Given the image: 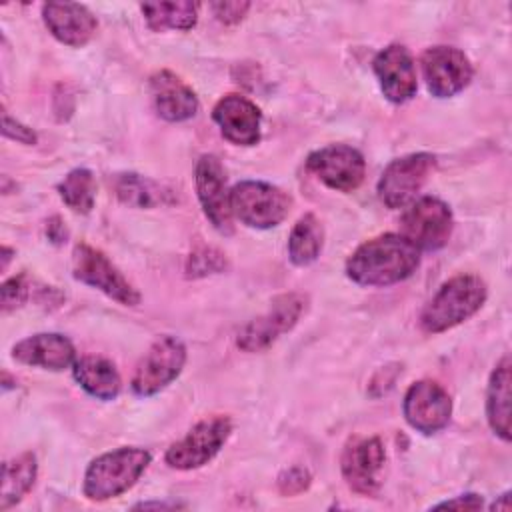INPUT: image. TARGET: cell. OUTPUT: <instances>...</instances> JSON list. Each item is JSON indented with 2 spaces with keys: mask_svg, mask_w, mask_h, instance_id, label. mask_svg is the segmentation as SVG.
Listing matches in <instances>:
<instances>
[{
  "mask_svg": "<svg viewBox=\"0 0 512 512\" xmlns=\"http://www.w3.org/2000/svg\"><path fill=\"white\" fill-rule=\"evenodd\" d=\"M420 266V250L402 234L386 232L362 242L346 260V276L358 286H392Z\"/></svg>",
  "mask_w": 512,
  "mask_h": 512,
  "instance_id": "cell-1",
  "label": "cell"
},
{
  "mask_svg": "<svg viewBox=\"0 0 512 512\" xmlns=\"http://www.w3.org/2000/svg\"><path fill=\"white\" fill-rule=\"evenodd\" d=\"M486 282L476 274L448 278L420 312V328L426 334L446 332L472 318L486 302Z\"/></svg>",
  "mask_w": 512,
  "mask_h": 512,
  "instance_id": "cell-2",
  "label": "cell"
},
{
  "mask_svg": "<svg viewBox=\"0 0 512 512\" xmlns=\"http://www.w3.org/2000/svg\"><path fill=\"white\" fill-rule=\"evenodd\" d=\"M152 454L138 446H122L96 456L82 480V492L92 502H106L128 492L150 466Z\"/></svg>",
  "mask_w": 512,
  "mask_h": 512,
  "instance_id": "cell-3",
  "label": "cell"
},
{
  "mask_svg": "<svg viewBox=\"0 0 512 512\" xmlns=\"http://www.w3.org/2000/svg\"><path fill=\"white\" fill-rule=\"evenodd\" d=\"M292 198L278 186L262 180H242L230 188V210L248 228L268 230L290 212Z\"/></svg>",
  "mask_w": 512,
  "mask_h": 512,
  "instance_id": "cell-4",
  "label": "cell"
},
{
  "mask_svg": "<svg viewBox=\"0 0 512 512\" xmlns=\"http://www.w3.org/2000/svg\"><path fill=\"white\" fill-rule=\"evenodd\" d=\"M72 276L124 306L140 304V292L98 248L80 242L72 250Z\"/></svg>",
  "mask_w": 512,
  "mask_h": 512,
  "instance_id": "cell-5",
  "label": "cell"
},
{
  "mask_svg": "<svg viewBox=\"0 0 512 512\" xmlns=\"http://www.w3.org/2000/svg\"><path fill=\"white\" fill-rule=\"evenodd\" d=\"M186 358L188 352L180 338L170 334L156 338L132 374V392L140 398H148L162 392L180 376Z\"/></svg>",
  "mask_w": 512,
  "mask_h": 512,
  "instance_id": "cell-6",
  "label": "cell"
},
{
  "mask_svg": "<svg viewBox=\"0 0 512 512\" xmlns=\"http://www.w3.org/2000/svg\"><path fill=\"white\" fill-rule=\"evenodd\" d=\"M454 230L450 206L434 196H422L408 204L400 220V234L420 252H434L448 244Z\"/></svg>",
  "mask_w": 512,
  "mask_h": 512,
  "instance_id": "cell-7",
  "label": "cell"
},
{
  "mask_svg": "<svg viewBox=\"0 0 512 512\" xmlns=\"http://www.w3.org/2000/svg\"><path fill=\"white\" fill-rule=\"evenodd\" d=\"M306 310V296L286 292L272 300L270 308L250 320L236 336V346L242 352H262L270 348L282 334L290 332Z\"/></svg>",
  "mask_w": 512,
  "mask_h": 512,
  "instance_id": "cell-8",
  "label": "cell"
},
{
  "mask_svg": "<svg viewBox=\"0 0 512 512\" xmlns=\"http://www.w3.org/2000/svg\"><path fill=\"white\" fill-rule=\"evenodd\" d=\"M232 420L228 416H210L194 424L184 438L174 442L164 460L174 470H196L208 464L228 442Z\"/></svg>",
  "mask_w": 512,
  "mask_h": 512,
  "instance_id": "cell-9",
  "label": "cell"
},
{
  "mask_svg": "<svg viewBox=\"0 0 512 512\" xmlns=\"http://www.w3.org/2000/svg\"><path fill=\"white\" fill-rule=\"evenodd\" d=\"M434 166L436 158L428 152H414L392 160L376 186L380 202L392 210L408 206L428 182Z\"/></svg>",
  "mask_w": 512,
  "mask_h": 512,
  "instance_id": "cell-10",
  "label": "cell"
},
{
  "mask_svg": "<svg viewBox=\"0 0 512 512\" xmlns=\"http://www.w3.org/2000/svg\"><path fill=\"white\" fill-rule=\"evenodd\" d=\"M194 186L200 208L220 234H232L234 216L230 210V190L226 170L218 156L202 154L194 168Z\"/></svg>",
  "mask_w": 512,
  "mask_h": 512,
  "instance_id": "cell-11",
  "label": "cell"
},
{
  "mask_svg": "<svg viewBox=\"0 0 512 512\" xmlns=\"http://www.w3.org/2000/svg\"><path fill=\"white\" fill-rule=\"evenodd\" d=\"M306 168L328 188L338 192L356 190L366 176L364 156L346 144H330L308 154Z\"/></svg>",
  "mask_w": 512,
  "mask_h": 512,
  "instance_id": "cell-12",
  "label": "cell"
},
{
  "mask_svg": "<svg viewBox=\"0 0 512 512\" xmlns=\"http://www.w3.org/2000/svg\"><path fill=\"white\" fill-rule=\"evenodd\" d=\"M384 462L386 450L378 436L350 438L340 458V470L352 492L374 496L382 484Z\"/></svg>",
  "mask_w": 512,
  "mask_h": 512,
  "instance_id": "cell-13",
  "label": "cell"
},
{
  "mask_svg": "<svg viewBox=\"0 0 512 512\" xmlns=\"http://www.w3.org/2000/svg\"><path fill=\"white\" fill-rule=\"evenodd\" d=\"M402 412L410 428L430 436L448 426L452 398L442 384L434 380H418L406 390Z\"/></svg>",
  "mask_w": 512,
  "mask_h": 512,
  "instance_id": "cell-14",
  "label": "cell"
},
{
  "mask_svg": "<svg viewBox=\"0 0 512 512\" xmlns=\"http://www.w3.org/2000/svg\"><path fill=\"white\" fill-rule=\"evenodd\" d=\"M420 64L428 92L436 98L456 96L474 76L468 56L454 46H432L424 50Z\"/></svg>",
  "mask_w": 512,
  "mask_h": 512,
  "instance_id": "cell-15",
  "label": "cell"
},
{
  "mask_svg": "<svg viewBox=\"0 0 512 512\" xmlns=\"http://www.w3.org/2000/svg\"><path fill=\"white\" fill-rule=\"evenodd\" d=\"M372 68L386 100L392 104H404L414 98L418 90L416 66L406 46L390 44L382 48L374 56Z\"/></svg>",
  "mask_w": 512,
  "mask_h": 512,
  "instance_id": "cell-16",
  "label": "cell"
},
{
  "mask_svg": "<svg viewBox=\"0 0 512 512\" xmlns=\"http://www.w3.org/2000/svg\"><path fill=\"white\" fill-rule=\"evenodd\" d=\"M212 120L218 124L222 136L236 146H254L260 140L262 112L246 96H222L212 108Z\"/></svg>",
  "mask_w": 512,
  "mask_h": 512,
  "instance_id": "cell-17",
  "label": "cell"
},
{
  "mask_svg": "<svg viewBox=\"0 0 512 512\" xmlns=\"http://www.w3.org/2000/svg\"><path fill=\"white\" fill-rule=\"evenodd\" d=\"M12 358L18 364L60 372L72 368L76 362V348L64 334L40 332L32 334L12 346Z\"/></svg>",
  "mask_w": 512,
  "mask_h": 512,
  "instance_id": "cell-18",
  "label": "cell"
},
{
  "mask_svg": "<svg viewBox=\"0 0 512 512\" xmlns=\"http://www.w3.org/2000/svg\"><path fill=\"white\" fill-rule=\"evenodd\" d=\"M42 20L48 32L62 44L80 48L92 40L98 28L96 16L76 2H46L42 4Z\"/></svg>",
  "mask_w": 512,
  "mask_h": 512,
  "instance_id": "cell-19",
  "label": "cell"
},
{
  "mask_svg": "<svg viewBox=\"0 0 512 512\" xmlns=\"http://www.w3.org/2000/svg\"><path fill=\"white\" fill-rule=\"evenodd\" d=\"M150 94L158 116L166 122H184L198 114L196 92L170 70H158L150 76Z\"/></svg>",
  "mask_w": 512,
  "mask_h": 512,
  "instance_id": "cell-20",
  "label": "cell"
},
{
  "mask_svg": "<svg viewBox=\"0 0 512 512\" xmlns=\"http://www.w3.org/2000/svg\"><path fill=\"white\" fill-rule=\"evenodd\" d=\"M72 376L88 396L102 402L114 400L122 390V378L116 366L104 356L86 354L76 358Z\"/></svg>",
  "mask_w": 512,
  "mask_h": 512,
  "instance_id": "cell-21",
  "label": "cell"
},
{
  "mask_svg": "<svg viewBox=\"0 0 512 512\" xmlns=\"http://www.w3.org/2000/svg\"><path fill=\"white\" fill-rule=\"evenodd\" d=\"M486 418L492 432L510 442V358L504 356L492 370L486 390Z\"/></svg>",
  "mask_w": 512,
  "mask_h": 512,
  "instance_id": "cell-22",
  "label": "cell"
},
{
  "mask_svg": "<svg viewBox=\"0 0 512 512\" xmlns=\"http://www.w3.org/2000/svg\"><path fill=\"white\" fill-rule=\"evenodd\" d=\"M38 476V462L32 452H22L2 466L0 510L16 506L34 486Z\"/></svg>",
  "mask_w": 512,
  "mask_h": 512,
  "instance_id": "cell-23",
  "label": "cell"
},
{
  "mask_svg": "<svg viewBox=\"0 0 512 512\" xmlns=\"http://www.w3.org/2000/svg\"><path fill=\"white\" fill-rule=\"evenodd\" d=\"M144 20L150 30H190L196 26L200 4L192 0L178 2H146L140 4Z\"/></svg>",
  "mask_w": 512,
  "mask_h": 512,
  "instance_id": "cell-24",
  "label": "cell"
},
{
  "mask_svg": "<svg viewBox=\"0 0 512 512\" xmlns=\"http://www.w3.org/2000/svg\"><path fill=\"white\" fill-rule=\"evenodd\" d=\"M324 246V228L316 214L308 212L298 218L288 236V258L294 266H308L318 260Z\"/></svg>",
  "mask_w": 512,
  "mask_h": 512,
  "instance_id": "cell-25",
  "label": "cell"
},
{
  "mask_svg": "<svg viewBox=\"0 0 512 512\" xmlns=\"http://www.w3.org/2000/svg\"><path fill=\"white\" fill-rule=\"evenodd\" d=\"M58 194L70 210L78 214H88L96 202L94 174L88 168L70 170L58 184Z\"/></svg>",
  "mask_w": 512,
  "mask_h": 512,
  "instance_id": "cell-26",
  "label": "cell"
},
{
  "mask_svg": "<svg viewBox=\"0 0 512 512\" xmlns=\"http://www.w3.org/2000/svg\"><path fill=\"white\" fill-rule=\"evenodd\" d=\"M116 194L124 204L136 206V208H152L154 204L162 202L160 188L148 178H142L138 174L118 176Z\"/></svg>",
  "mask_w": 512,
  "mask_h": 512,
  "instance_id": "cell-27",
  "label": "cell"
},
{
  "mask_svg": "<svg viewBox=\"0 0 512 512\" xmlns=\"http://www.w3.org/2000/svg\"><path fill=\"white\" fill-rule=\"evenodd\" d=\"M228 268L226 256L212 248V246H200L192 250V254L186 260V276L188 278H204L208 274H218Z\"/></svg>",
  "mask_w": 512,
  "mask_h": 512,
  "instance_id": "cell-28",
  "label": "cell"
},
{
  "mask_svg": "<svg viewBox=\"0 0 512 512\" xmlns=\"http://www.w3.org/2000/svg\"><path fill=\"white\" fill-rule=\"evenodd\" d=\"M28 298H30V282H28L26 274L12 276V278L4 280V284L0 286V306H2L4 314L24 306V302Z\"/></svg>",
  "mask_w": 512,
  "mask_h": 512,
  "instance_id": "cell-29",
  "label": "cell"
},
{
  "mask_svg": "<svg viewBox=\"0 0 512 512\" xmlns=\"http://www.w3.org/2000/svg\"><path fill=\"white\" fill-rule=\"evenodd\" d=\"M310 486V472L300 466H292L278 476V490L284 496H296Z\"/></svg>",
  "mask_w": 512,
  "mask_h": 512,
  "instance_id": "cell-30",
  "label": "cell"
},
{
  "mask_svg": "<svg viewBox=\"0 0 512 512\" xmlns=\"http://www.w3.org/2000/svg\"><path fill=\"white\" fill-rule=\"evenodd\" d=\"M2 134H4L6 138H10V140H16V142L28 144V146H32V144L38 142L36 132H34L30 126L22 124L20 120L12 118L6 110L2 112Z\"/></svg>",
  "mask_w": 512,
  "mask_h": 512,
  "instance_id": "cell-31",
  "label": "cell"
},
{
  "mask_svg": "<svg viewBox=\"0 0 512 512\" xmlns=\"http://www.w3.org/2000/svg\"><path fill=\"white\" fill-rule=\"evenodd\" d=\"M214 16L222 22V24H238L246 12L250 10V2H212L210 4Z\"/></svg>",
  "mask_w": 512,
  "mask_h": 512,
  "instance_id": "cell-32",
  "label": "cell"
},
{
  "mask_svg": "<svg viewBox=\"0 0 512 512\" xmlns=\"http://www.w3.org/2000/svg\"><path fill=\"white\" fill-rule=\"evenodd\" d=\"M482 506H484V500H482V496L468 492V494L456 496V498H452V500L440 502V504H436L434 508H438V510H440V508H456V510H480Z\"/></svg>",
  "mask_w": 512,
  "mask_h": 512,
  "instance_id": "cell-33",
  "label": "cell"
},
{
  "mask_svg": "<svg viewBox=\"0 0 512 512\" xmlns=\"http://www.w3.org/2000/svg\"><path fill=\"white\" fill-rule=\"evenodd\" d=\"M46 236H48V240H50L52 244H56V246H60V244L66 242L68 230H66V224H64V220H62L60 216L48 218V222H46Z\"/></svg>",
  "mask_w": 512,
  "mask_h": 512,
  "instance_id": "cell-34",
  "label": "cell"
},
{
  "mask_svg": "<svg viewBox=\"0 0 512 512\" xmlns=\"http://www.w3.org/2000/svg\"><path fill=\"white\" fill-rule=\"evenodd\" d=\"M490 508H496V510H510V492H504L500 496L498 502H494Z\"/></svg>",
  "mask_w": 512,
  "mask_h": 512,
  "instance_id": "cell-35",
  "label": "cell"
},
{
  "mask_svg": "<svg viewBox=\"0 0 512 512\" xmlns=\"http://www.w3.org/2000/svg\"><path fill=\"white\" fill-rule=\"evenodd\" d=\"M12 254V250L8 248V246H2V270H6L8 268V262H10V256Z\"/></svg>",
  "mask_w": 512,
  "mask_h": 512,
  "instance_id": "cell-36",
  "label": "cell"
}]
</instances>
